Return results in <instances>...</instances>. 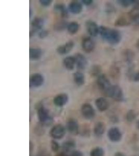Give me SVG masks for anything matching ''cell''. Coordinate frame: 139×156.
Instances as JSON below:
<instances>
[{
  "label": "cell",
  "mask_w": 139,
  "mask_h": 156,
  "mask_svg": "<svg viewBox=\"0 0 139 156\" xmlns=\"http://www.w3.org/2000/svg\"><path fill=\"white\" fill-rule=\"evenodd\" d=\"M81 2L82 4H84L85 5L89 6L92 4L93 1L92 0H82Z\"/></svg>",
  "instance_id": "cell-37"
},
{
  "label": "cell",
  "mask_w": 139,
  "mask_h": 156,
  "mask_svg": "<svg viewBox=\"0 0 139 156\" xmlns=\"http://www.w3.org/2000/svg\"><path fill=\"white\" fill-rule=\"evenodd\" d=\"M54 9L56 11L61 13V16L63 18H67L68 16V9H67L66 6L63 4H56L54 6Z\"/></svg>",
  "instance_id": "cell-21"
},
{
  "label": "cell",
  "mask_w": 139,
  "mask_h": 156,
  "mask_svg": "<svg viewBox=\"0 0 139 156\" xmlns=\"http://www.w3.org/2000/svg\"><path fill=\"white\" fill-rule=\"evenodd\" d=\"M136 115L135 112L133 110L129 111L127 114V119L129 121H132L136 118Z\"/></svg>",
  "instance_id": "cell-32"
},
{
  "label": "cell",
  "mask_w": 139,
  "mask_h": 156,
  "mask_svg": "<svg viewBox=\"0 0 139 156\" xmlns=\"http://www.w3.org/2000/svg\"><path fill=\"white\" fill-rule=\"evenodd\" d=\"M45 25V21L40 17H35L33 19L31 23V29L30 31V37L34 35L37 31L41 30Z\"/></svg>",
  "instance_id": "cell-6"
},
{
  "label": "cell",
  "mask_w": 139,
  "mask_h": 156,
  "mask_svg": "<svg viewBox=\"0 0 139 156\" xmlns=\"http://www.w3.org/2000/svg\"><path fill=\"white\" fill-rule=\"evenodd\" d=\"M73 80L78 86H82L85 83V76L81 72L77 71L73 75Z\"/></svg>",
  "instance_id": "cell-20"
},
{
  "label": "cell",
  "mask_w": 139,
  "mask_h": 156,
  "mask_svg": "<svg viewBox=\"0 0 139 156\" xmlns=\"http://www.w3.org/2000/svg\"><path fill=\"white\" fill-rule=\"evenodd\" d=\"M96 107L100 112H104L107 110L109 107V102L107 99L104 98H99L95 101Z\"/></svg>",
  "instance_id": "cell-17"
},
{
  "label": "cell",
  "mask_w": 139,
  "mask_h": 156,
  "mask_svg": "<svg viewBox=\"0 0 139 156\" xmlns=\"http://www.w3.org/2000/svg\"><path fill=\"white\" fill-rule=\"evenodd\" d=\"M50 134L52 137L55 139H60L64 137L65 134V129L62 125L58 124L54 126L51 130Z\"/></svg>",
  "instance_id": "cell-11"
},
{
  "label": "cell",
  "mask_w": 139,
  "mask_h": 156,
  "mask_svg": "<svg viewBox=\"0 0 139 156\" xmlns=\"http://www.w3.org/2000/svg\"><path fill=\"white\" fill-rule=\"evenodd\" d=\"M76 60V65L79 70H84L87 67L88 62L87 59L83 54L77 53L74 56Z\"/></svg>",
  "instance_id": "cell-7"
},
{
  "label": "cell",
  "mask_w": 139,
  "mask_h": 156,
  "mask_svg": "<svg viewBox=\"0 0 139 156\" xmlns=\"http://www.w3.org/2000/svg\"><path fill=\"white\" fill-rule=\"evenodd\" d=\"M68 9L73 14H80L82 11L83 6L82 4L78 1H73L70 2L68 5Z\"/></svg>",
  "instance_id": "cell-15"
},
{
  "label": "cell",
  "mask_w": 139,
  "mask_h": 156,
  "mask_svg": "<svg viewBox=\"0 0 139 156\" xmlns=\"http://www.w3.org/2000/svg\"><path fill=\"white\" fill-rule=\"evenodd\" d=\"M86 27L88 34L93 37H96L99 34V27L97 23L91 20L86 21Z\"/></svg>",
  "instance_id": "cell-9"
},
{
  "label": "cell",
  "mask_w": 139,
  "mask_h": 156,
  "mask_svg": "<svg viewBox=\"0 0 139 156\" xmlns=\"http://www.w3.org/2000/svg\"><path fill=\"white\" fill-rule=\"evenodd\" d=\"M97 84L99 89L102 90L106 95L112 85L107 76L103 74L98 77Z\"/></svg>",
  "instance_id": "cell-3"
},
{
  "label": "cell",
  "mask_w": 139,
  "mask_h": 156,
  "mask_svg": "<svg viewBox=\"0 0 139 156\" xmlns=\"http://www.w3.org/2000/svg\"><path fill=\"white\" fill-rule=\"evenodd\" d=\"M37 115L40 121L45 125H50L53 121L48 110L43 106L40 107L37 110Z\"/></svg>",
  "instance_id": "cell-4"
},
{
  "label": "cell",
  "mask_w": 139,
  "mask_h": 156,
  "mask_svg": "<svg viewBox=\"0 0 139 156\" xmlns=\"http://www.w3.org/2000/svg\"><path fill=\"white\" fill-rule=\"evenodd\" d=\"M74 46V42L73 41H69L65 44L59 46L56 49L57 52L61 55H65L71 51Z\"/></svg>",
  "instance_id": "cell-12"
},
{
  "label": "cell",
  "mask_w": 139,
  "mask_h": 156,
  "mask_svg": "<svg viewBox=\"0 0 139 156\" xmlns=\"http://www.w3.org/2000/svg\"><path fill=\"white\" fill-rule=\"evenodd\" d=\"M56 156H68L66 154V153H61V154H57Z\"/></svg>",
  "instance_id": "cell-40"
},
{
  "label": "cell",
  "mask_w": 139,
  "mask_h": 156,
  "mask_svg": "<svg viewBox=\"0 0 139 156\" xmlns=\"http://www.w3.org/2000/svg\"><path fill=\"white\" fill-rule=\"evenodd\" d=\"M63 65L67 70H73L76 65V60L74 56H68L63 60Z\"/></svg>",
  "instance_id": "cell-18"
},
{
  "label": "cell",
  "mask_w": 139,
  "mask_h": 156,
  "mask_svg": "<svg viewBox=\"0 0 139 156\" xmlns=\"http://www.w3.org/2000/svg\"><path fill=\"white\" fill-rule=\"evenodd\" d=\"M95 43L91 37H87L84 38L82 41V48L84 51L90 53L94 50Z\"/></svg>",
  "instance_id": "cell-10"
},
{
  "label": "cell",
  "mask_w": 139,
  "mask_h": 156,
  "mask_svg": "<svg viewBox=\"0 0 139 156\" xmlns=\"http://www.w3.org/2000/svg\"><path fill=\"white\" fill-rule=\"evenodd\" d=\"M37 156H51L47 151H40L39 154H37Z\"/></svg>",
  "instance_id": "cell-38"
},
{
  "label": "cell",
  "mask_w": 139,
  "mask_h": 156,
  "mask_svg": "<svg viewBox=\"0 0 139 156\" xmlns=\"http://www.w3.org/2000/svg\"><path fill=\"white\" fill-rule=\"evenodd\" d=\"M99 34L104 41L113 45L119 44L122 39L119 31L103 26L99 27Z\"/></svg>",
  "instance_id": "cell-1"
},
{
  "label": "cell",
  "mask_w": 139,
  "mask_h": 156,
  "mask_svg": "<svg viewBox=\"0 0 139 156\" xmlns=\"http://www.w3.org/2000/svg\"><path fill=\"white\" fill-rule=\"evenodd\" d=\"M75 147V143L71 140H69L65 142L62 145V151H64L65 153H71L73 151Z\"/></svg>",
  "instance_id": "cell-24"
},
{
  "label": "cell",
  "mask_w": 139,
  "mask_h": 156,
  "mask_svg": "<svg viewBox=\"0 0 139 156\" xmlns=\"http://www.w3.org/2000/svg\"><path fill=\"white\" fill-rule=\"evenodd\" d=\"M103 149L100 147H97L93 149L90 154L91 156H103Z\"/></svg>",
  "instance_id": "cell-30"
},
{
  "label": "cell",
  "mask_w": 139,
  "mask_h": 156,
  "mask_svg": "<svg viewBox=\"0 0 139 156\" xmlns=\"http://www.w3.org/2000/svg\"><path fill=\"white\" fill-rule=\"evenodd\" d=\"M39 2L42 5L45 7H48L52 4V1L51 0H40Z\"/></svg>",
  "instance_id": "cell-33"
},
{
  "label": "cell",
  "mask_w": 139,
  "mask_h": 156,
  "mask_svg": "<svg viewBox=\"0 0 139 156\" xmlns=\"http://www.w3.org/2000/svg\"><path fill=\"white\" fill-rule=\"evenodd\" d=\"M133 80L135 82H139V72L136 73L133 76Z\"/></svg>",
  "instance_id": "cell-39"
},
{
  "label": "cell",
  "mask_w": 139,
  "mask_h": 156,
  "mask_svg": "<svg viewBox=\"0 0 139 156\" xmlns=\"http://www.w3.org/2000/svg\"><path fill=\"white\" fill-rule=\"evenodd\" d=\"M102 72V68L98 65H93L90 69L89 73L91 76H98L101 75V73Z\"/></svg>",
  "instance_id": "cell-27"
},
{
  "label": "cell",
  "mask_w": 139,
  "mask_h": 156,
  "mask_svg": "<svg viewBox=\"0 0 139 156\" xmlns=\"http://www.w3.org/2000/svg\"><path fill=\"white\" fill-rule=\"evenodd\" d=\"M51 147H52V149L53 151H59V146L57 142L53 140L51 143Z\"/></svg>",
  "instance_id": "cell-35"
},
{
  "label": "cell",
  "mask_w": 139,
  "mask_h": 156,
  "mask_svg": "<svg viewBox=\"0 0 139 156\" xmlns=\"http://www.w3.org/2000/svg\"><path fill=\"white\" fill-rule=\"evenodd\" d=\"M68 23L64 20H61L57 22L54 26V28L57 31H61L67 28L68 26Z\"/></svg>",
  "instance_id": "cell-28"
},
{
  "label": "cell",
  "mask_w": 139,
  "mask_h": 156,
  "mask_svg": "<svg viewBox=\"0 0 139 156\" xmlns=\"http://www.w3.org/2000/svg\"><path fill=\"white\" fill-rule=\"evenodd\" d=\"M48 31L46 30H42L39 33V37L40 39H45L47 36H48Z\"/></svg>",
  "instance_id": "cell-34"
},
{
  "label": "cell",
  "mask_w": 139,
  "mask_h": 156,
  "mask_svg": "<svg viewBox=\"0 0 139 156\" xmlns=\"http://www.w3.org/2000/svg\"><path fill=\"white\" fill-rule=\"evenodd\" d=\"M81 113L82 115L87 119H92L94 117L95 114L94 109L92 105L88 103L84 104L82 105L81 107Z\"/></svg>",
  "instance_id": "cell-8"
},
{
  "label": "cell",
  "mask_w": 139,
  "mask_h": 156,
  "mask_svg": "<svg viewBox=\"0 0 139 156\" xmlns=\"http://www.w3.org/2000/svg\"><path fill=\"white\" fill-rule=\"evenodd\" d=\"M108 137L112 142H118L121 140L122 134L118 128H112L108 132Z\"/></svg>",
  "instance_id": "cell-13"
},
{
  "label": "cell",
  "mask_w": 139,
  "mask_h": 156,
  "mask_svg": "<svg viewBox=\"0 0 139 156\" xmlns=\"http://www.w3.org/2000/svg\"><path fill=\"white\" fill-rule=\"evenodd\" d=\"M80 26L77 22L73 21L69 23L67 26V31L70 34H75L78 31Z\"/></svg>",
  "instance_id": "cell-25"
},
{
  "label": "cell",
  "mask_w": 139,
  "mask_h": 156,
  "mask_svg": "<svg viewBox=\"0 0 139 156\" xmlns=\"http://www.w3.org/2000/svg\"><path fill=\"white\" fill-rule=\"evenodd\" d=\"M105 128L104 124L102 122H98L95 125L94 132L96 136H101L105 131Z\"/></svg>",
  "instance_id": "cell-26"
},
{
  "label": "cell",
  "mask_w": 139,
  "mask_h": 156,
  "mask_svg": "<svg viewBox=\"0 0 139 156\" xmlns=\"http://www.w3.org/2000/svg\"><path fill=\"white\" fill-rule=\"evenodd\" d=\"M67 129L70 133L73 134H77L79 132L78 124L74 119H70L68 121L67 124Z\"/></svg>",
  "instance_id": "cell-16"
},
{
  "label": "cell",
  "mask_w": 139,
  "mask_h": 156,
  "mask_svg": "<svg viewBox=\"0 0 139 156\" xmlns=\"http://www.w3.org/2000/svg\"><path fill=\"white\" fill-rule=\"evenodd\" d=\"M136 2H137V1H134V0H118V1H117L118 3L120 5L123 7H129V6L136 3Z\"/></svg>",
  "instance_id": "cell-29"
},
{
  "label": "cell",
  "mask_w": 139,
  "mask_h": 156,
  "mask_svg": "<svg viewBox=\"0 0 139 156\" xmlns=\"http://www.w3.org/2000/svg\"><path fill=\"white\" fill-rule=\"evenodd\" d=\"M45 79L43 76L38 73H36L31 75L29 80V85L30 87H40L43 85Z\"/></svg>",
  "instance_id": "cell-5"
},
{
  "label": "cell",
  "mask_w": 139,
  "mask_h": 156,
  "mask_svg": "<svg viewBox=\"0 0 139 156\" xmlns=\"http://www.w3.org/2000/svg\"><path fill=\"white\" fill-rule=\"evenodd\" d=\"M115 156H125L123 155V154L120 153H116V154L115 155Z\"/></svg>",
  "instance_id": "cell-41"
},
{
  "label": "cell",
  "mask_w": 139,
  "mask_h": 156,
  "mask_svg": "<svg viewBox=\"0 0 139 156\" xmlns=\"http://www.w3.org/2000/svg\"><path fill=\"white\" fill-rule=\"evenodd\" d=\"M111 73L113 78H118L120 74L119 68L116 66H114L111 69Z\"/></svg>",
  "instance_id": "cell-31"
},
{
  "label": "cell",
  "mask_w": 139,
  "mask_h": 156,
  "mask_svg": "<svg viewBox=\"0 0 139 156\" xmlns=\"http://www.w3.org/2000/svg\"><path fill=\"white\" fill-rule=\"evenodd\" d=\"M70 156H83L82 153L79 151H73L71 152Z\"/></svg>",
  "instance_id": "cell-36"
},
{
  "label": "cell",
  "mask_w": 139,
  "mask_h": 156,
  "mask_svg": "<svg viewBox=\"0 0 139 156\" xmlns=\"http://www.w3.org/2000/svg\"><path fill=\"white\" fill-rule=\"evenodd\" d=\"M106 96L112 98L115 101H122L124 100V95L121 87L117 85H112L106 94Z\"/></svg>",
  "instance_id": "cell-2"
},
{
  "label": "cell",
  "mask_w": 139,
  "mask_h": 156,
  "mask_svg": "<svg viewBox=\"0 0 139 156\" xmlns=\"http://www.w3.org/2000/svg\"><path fill=\"white\" fill-rule=\"evenodd\" d=\"M68 96L65 93H62L56 96L53 99L54 104L58 107L64 106L68 102Z\"/></svg>",
  "instance_id": "cell-14"
},
{
  "label": "cell",
  "mask_w": 139,
  "mask_h": 156,
  "mask_svg": "<svg viewBox=\"0 0 139 156\" xmlns=\"http://www.w3.org/2000/svg\"><path fill=\"white\" fill-rule=\"evenodd\" d=\"M123 56L125 58V61L128 64L129 67L132 66V62L134 58V51L130 50H126L123 53Z\"/></svg>",
  "instance_id": "cell-22"
},
{
  "label": "cell",
  "mask_w": 139,
  "mask_h": 156,
  "mask_svg": "<svg viewBox=\"0 0 139 156\" xmlns=\"http://www.w3.org/2000/svg\"><path fill=\"white\" fill-rule=\"evenodd\" d=\"M130 22L125 16H121L117 18L115 23V26L117 27H125L130 24Z\"/></svg>",
  "instance_id": "cell-23"
},
{
  "label": "cell",
  "mask_w": 139,
  "mask_h": 156,
  "mask_svg": "<svg viewBox=\"0 0 139 156\" xmlns=\"http://www.w3.org/2000/svg\"><path fill=\"white\" fill-rule=\"evenodd\" d=\"M138 128H139V122H138Z\"/></svg>",
  "instance_id": "cell-43"
},
{
  "label": "cell",
  "mask_w": 139,
  "mask_h": 156,
  "mask_svg": "<svg viewBox=\"0 0 139 156\" xmlns=\"http://www.w3.org/2000/svg\"><path fill=\"white\" fill-rule=\"evenodd\" d=\"M136 46H137V48L139 50V39H138V40L137 41V44H136Z\"/></svg>",
  "instance_id": "cell-42"
},
{
  "label": "cell",
  "mask_w": 139,
  "mask_h": 156,
  "mask_svg": "<svg viewBox=\"0 0 139 156\" xmlns=\"http://www.w3.org/2000/svg\"><path fill=\"white\" fill-rule=\"evenodd\" d=\"M42 51L40 48H30L29 49V58L31 60L39 59L42 55Z\"/></svg>",
  "instance_id": "cell-19"
}]
</instances>
